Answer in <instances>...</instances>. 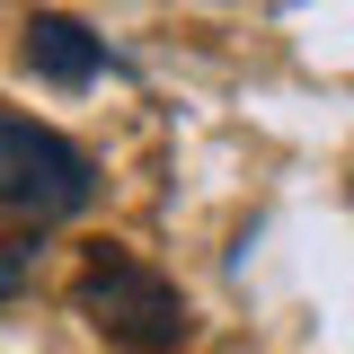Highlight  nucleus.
Here are the masks:
<instances>
[{"label": "nucleus", "mask_w": 354, "mask_h": 354, "mask_svg": "<svg viewBox=\"0 0 354 354\" xmlns=\"http://www.w3.org/2000/svg\"><path fill=\"white\" fill-rule=\"evenodd\" d=\"M71 310H80L115 354H177L186 346V292H177L160 266H142L133 248H115V239L80 257Z\"/></svg>", "instance_id": "1"}, {"label": "nucleus", "mask_w": 354, "mask_h": 354, "mask_svg": "<svg viewBox=\"0 0 354 354\" xmlns=\"http://www.w3.org/2000/svg\"><path fill=\"white\" fill-rule=\"evenodd\" d=\"M97 204V169H88L80 142H62L36 115H9L0 106V213L44 230V221H71Z\"/></svg>", "instance_id": "2"}, {"label": "nucleus", "mask_w": 354, "mask_h": 354, "mask_svg": "<svg viewBox=\"0 0 354 354\" xmlns=\"http://www.w3.org/2000/svg\"><path fill=\"white\" fill-rule=\"evenodd\" d=\"M27 71L53 80V88H88V80H106V71H124V62L106 53V36H88L80 18L36 9V18H27Z\"/></svg>", "instance_id": "3"}, {"label": "nucleus", "mask_w": 354, "mask_h": 354, "mask_svg": "<svg viewBox=\"0 0 354 354\" xmlns=\"http://www.w3.org/2000/svg\"><path fill=\"white\" fill-rule=\"evenodd\" d=\"M36 283V239H0V310Z\"/></svg>", "instance_id": "4"}]
</instances>
